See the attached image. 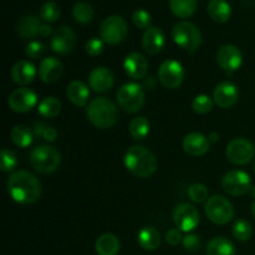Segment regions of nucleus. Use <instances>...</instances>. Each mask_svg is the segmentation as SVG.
<instances>
[{
  "mask_svg": "<svg viewBox=\"0 0 255 255\" xmlns=\"http://www.w3.org/2000/svg\"><path fill=\"white\" fill-rule=\"evenodd\" d=\"M6 187L10 197L17 203H35L41 196V184L39 179L27 171L14 172L7 179Z\"/></svg>",
  "mask_w": 255,
  "mask_h": 255,
  "instance_id": "obj_1",
  "label": "nucleus"
},
{
  "mask_svg": "<svg viewBox=\"0 0 255 255\" xmlns=\"http://www.w3.org/2000/svg\"><path fill=\"white\" fill-rule=\"evenodd\" d=\"M127 169L139 178H148L156 172L157 159L152 151L144 146H132L125 156Z\"/></svg>",
  "mask_w": 255,
  "mask_h": 255,
  "instance_id": "obj_2",
  "label": "nucleus"
},
{
  "mask_svg": "<svg viewBox=\"0 0 255 255\" xmlns=\"http://www.w3.org/2000/svg\"><path fill=\"white\" fill-rule=\"evenodd\" d=\"M87 117L97 128L106 129L117 122L119 112L114 102L106 97H97L90 102L87 107Z\"/></svg>",
  "mask_w": 255,
  "mask_h": 255,
  "instance_id": "obj_3",
  "label": "nucleus"
},
{
  "mask_svg": "<svg viewBox=\"0 0 255 255\" xmlns=\"http://www.w3.org/2000/svg\"><path fill=\"white\" fill-rule=\"evenodd\" d=\"M30 163L39 173L50 174L59 168L61 163V154L55 147L40 144L30 153Z\"/></svg>",
  "mask_w": 255,
  "mask_h": 255,
  "instance_id": "obj_4",
  "label": "nucleus"
},
{
  "mask_svg": "<svg viewBox=\"0 0 255 255\" xmlns=\"http://www.w3.org/2000/svg\"><path fill=\"white\" fill-rule=\"evenodd\" d=\"M117 102L124 111L136 114L144 105V92L139 85L128 82L117 91Z\"/></svg>",
  "mask_w": 255,
  "mask_h": 255,
  "instance_id": "obj_5",
  "label": "nucleus"
},
{
  "mask_svg": "<svg viewBox=\"0 0 255 255\" xmlns=\"http://www.w3.org/2000/svg\"><path fill=\"white\" fill-rule=\"evenodd\" d=\"M173 40L178 46L187 50L189 52H193L198 49L202 44V35L198 27L194 24L188 21H181L174 25Z\"/></svg>",
  "mask_w": 255,
  "mask_h": 255,
  "instance_id": "obj_6",
  "label": "nucleus"
},
{
  "mask_svg": "<svg viewBox=\"0 0 255 255\" xmlns=\"http://www.w3.org/2000/svg\"><path fill=\"white\" fill-rule=\"evenodd\" d=\"M206 214L209 221L216 224L229 223L234 217V208L231 202L222 196H213L206 203Z\"/></svg>",
  "mask_w": 255,
  "mask_h": 255,
  "instance_id": "obj_7",
  "label": "nucleus"
},
{
  "mask_svg": "<svg viewBox=\"0 0 255 255\" xmlns=\"http://www.w3.org/2000/svg\"><path fill=\"white\" fill-rule=\"evenodd\" d=\"M127 31L128 29L126 21L117 15L106 17L100 27L101 39L110 45H117L124 41L127 36Z\"/></svg>",
  "mask_w": 255,
  "mask_h": 255,
  "instance_id": "obj_8",
  "label": "nucleus"
},
{
  "mask_svg": "<svg viewBox=\"0 0 255 255\" xmlns=\"http://www.w3.org/2000/svg\"><path fill=\"white\" fill-rule=\"evenodd\" d=\"M254 144L247 138H234L227 146V158L234 164L244 166L254 158Z\"/></svg>",
  "mask_w": 255,
  "mask_h": 255,
  "instance_id": "obj_9",
  "label": "nucleus"
},
{
  "mask_svg": "<svg viewBox=\"0 0 255 255\" xmlns=\"http://www.w3.org/2000/svg\"><path fill=\"white\" fill-rule=\"evenodd\" d=\"M222 187L231 196H244L252 189L251 177L243 171H229L222 179Z\"/></svg>",
  "mask_w": 255,
  "mask_h": 255,
  "instance_id": "obj_10",
  "label": "nucleus"
},
{
  "mask_svg": "<svg viewBox=\"0 0 255 255\" xmlns=\"http://www.w3.org/2000/svg\"><path fill=\"white\" fill-rule=\"evenodd\" d=\"M199 212L189 203H181L174 208L173 221L181 232L189 233L199 224Z\"/></svg>",
  "mask_w": 255,
  "mask_h": 255,
  "instance_id": "obj_11",
  "label": "nucleus"
},
{
  "mask_svg": "<svg viewBox=\"0 0 255 255\" xmlns=\"http://www.w3.org/2000/svg\"><path fill=\"white\" fill-rule=\"evenodd\" d=\"M159 82L166 89L174 90L182 85L184 80V70L178 61L167 60L162 62L158 69Z\"/></svg>",
  "mask_w": 255,
  "mask_h": 255,
  "instance_id": "obj_12",
  "label": "nucleus"
},
{
  "mask_svg": "<svg viewBox=\"0 0 255 255\" xmlns=\"http://www.w3.org/2000/svg\"><path fill=\"white\" fill-rule=\"evenodd\" d=\"M9 106L12 111L25 114V112L31 111L37 104V96L32 90L21 87L16 89L10 94L9 96Z\"/></svg>",
  "mask_w": 255,
  "mask_h": 255,
  "instance_id": "obj_13",
  "label": "nucleus"
},
{
  "mask_svg": "<svg viewBox=\"0 0 255 255\" xmlns=\"http://www.w3.org/2000/svg\"><path fill=\"white\" fill-rule=\"evenodd\" d=\"M51 49L57 54H67L76 46V35L69 26L57 27L51 37Z\"/></svg>",
  "mask_w": 255,
  "mask_h": 255,
  "instance_id": "obj_14",
  "label": "nucleus"
},
{
  "mask_svg": "<svg viewBox=\"0 0 255 255\" xmlns=\"http://www.w3.org/2000/svg\"><path fill=\"white\" fill-rule=\"evenodd\" d=\"M239 99L238 87L229 81L217 85L213 94V101L221 109H229L237 104Z\"/></svg>",
  "mask_w": 255,
  "mask_h": 255,
  "instance_id": "obj_15",
  "label": "nucleus"
},
{
  "mask_svg": "<svg viewBox=\"0 0 255 255\" xmlns=\"http://www.w3.org/2000/svg\"><path fill=\"white\" fill-rule=\"evenodd\" d=\"M217 61L226 71H236L242 66L243 56L241 50L234 45H224L217 52Z\"/></svg>",
  "mask_w": 255,
  "mask_h": 255,
  "instance_id": "obj_16",
  "label": "nucleus"
},
{
  "mask_svg": "<svg viewBox=\"0 0 255 255\" xmlns=\"http://www.w3.org/2000/svg\"><path fill=\"white\" fill-rule=\"evenodd\" d=\"M211 141L199 132H191L183 138V149L189 156L199 157L208 152Z\"/></svg>",
  "mask_w": 255,
  "mask_h": 255,
  "instance_id": "obj_17",
  "label": "nucleus"
},
{
  "mask_svg": "<svg viewBox=\"0 0 255 255\" xmlns=\"http://www.w3.org/2000/svg\"><path fill=\"white\" fill-rule=\"evenodd\" d=\"M124 67L126 74L131 79L139 80L146 76L147 70H148V62H147L146 57L139 52H131L125 59Z\"/></svg>",
  "mask_w": 255,
  "mask_h": 255,
  "instance_id": "obj_18",
  "label": "nucleus"
},
{
  "mask_svg": "<svg viewBox=\"0 0 255 255\" xmlns=\"http://www.w3.org/2000/svg\"><path fill=\"white\" fill-rule=\"evenodd\" d=\"M89 84L94 91L106 92L114 86L115 76L107 67H96L90 72Z\"/></svg>",
  "mask_w": 255,
  "mask_h": 255,
  "instance_id": "obj_19",
  "label": "nucleus"
},
{
  "mask_svg": "<svg viewBox=\"0 0 255 255\" xmlns=\"http://www.w3.org/2000/svg\"><path fill=\"white\" fill-rule=\"evenodd\" d=\"M142 46L144 51L151 55L161 52L164 46L163 31L157 26H149L142 37Z\"/></svg>",
  "mask_w": 255,
  "mask_h": 255,
  "instance_id": "obj_20",
  "label": "nucleus"
},
{
  "mask_svg": "<svg viewBox=\"0 0 255 255\" xmlns=\"http://www.w3.org/2000/svg\"><path fill=\"white\" fill-rule=\"evenodd\" d=\"M62 74V64L56 57H46L39 67V76L46 84H52L60 79Z\"/></svg>",
  "mask_w": 255,
  "mask_h": 255,
  "instance_id": "obj_21",
  "label": "nucleus"
},
{
  "mask_svg": "<svg viewBox=\"0 0 255 255\" xmlns=\"http://www.w3.org/2000/svg\"><path fill=\"white\" fill-rule=\"evenodd\" d=\"M36 69L27 60L17 61L11 69V79L17 85H27L35 79Z\"/></svg>",
  "mask_w": 255,
  "mask_h": 255,
  "instance_id": "obj_22",
  "label": "nucleus"
},
{
  "mask_svg": "<svg viewBox=\"0 0 255 255\" xmlns=\"http://www.w3.org/2000/svg\"><path fill=\"white\" fill-rule=\"evenodd\" d=\"M66 96L75 106L82 107L87 104L90 97L89 87L82 81H72L70 82L66 90Z\"/></svg>",
  "mask_w": 255,
  "mask_h": 255,
  "instance_id": "obj_23",
  "label": "nucleus"
},
{
  "mask_svg": "<svg viewBox=\"0 0 255 255\" xmlns=\"http://www.w3.org/2000/svg\"><path fill=\"white\" fill-rule=\"evenodd\" d=\"M41 21L35 15H26L21 17L17 24V34L24 39H32V37L40 35L41 30Z\"/></svg>",
  "mask_w": 255,
  "mask_h": 255,
  "instance_id": "obj_24",
  "label": "nucleus"
},
{
  "mask_svg": "<svg viewBox=\"0 0 255 255\" xmlns=\"http://www.w3.org/2000/svg\"><path fill=\"white\" fill-rule=\"evenodd\" d=\"M96 253L99 255H117L121 248L119 238L111 233L102 234L96 241Z\"/></svg>",
  "mask_w": 255,
  "mask_h": 255,
  "instance_id": "obj_25",
  "label": "nucleus"
},
{
  "mask_svg": "<svg viewBox=\"0 0 255 255\" xmlns=\"http://www.w3.org/2000/svg\"><path fill=\"white\" fill-rule=\"evenodd\" d=\"M138 244L144 251H156L161 244V233L153 227H144L138 233Z\"/></svg>",
  "mask_w": 255,
  "mask_h": 255,
  "instance_id": "obj_26",
  "label": "nucleus"
},
{
  "mask_svg": "<svg viewBox=\"0 0 255 255\" xmlns=\"http://www.w3.org/2000/svg\"><path fill=\"white\" fill-rule=\"evenodd\" d=\"M208 14L214 21L226 22L232 15V7L227 0H211L208 2Z\"/></svg>",
  "mask_w": 255,
  "mask_h": 255,
  "instance_id": "obj_27",
  "label": "nucleus"
},
{
  "mask_svg": "<svg viewBox=\"0 0 255 255\" xmlns=\"http://www.w3.org/2000/svg\"><path fill=\"white\" fill-rule=\"evenodd\" d=\"M207 255H236V247L228 239L217 237L207 246Z\"/></svg>",
  "mask_w": 255,
  "mask_h": 255,
  "instance_id": "obj_28",
  "label": "nucleus"
},
{
  "mask_svg": "<svg viewBox=\"0 0 255 255\" xmlns=\"http://www.w3.org/2000/svg\"><path fill=\"white\" fill-rule=\"evenodd\" d=\"M32 131L27 126L24 125H17L10 132V138L14 142L15 146L20 147V148H26L31 144L32 142Z\"/></svg>",
  "mask_w": 255,
  "mask_h": 255,
  "instance_id": "obj_29",
  "label": "nucleus"
},
{
  "mask_svg": "<svg viewBox=\"0 0 255 255\" xmlns=\"http://www.w3.org/2000/svg\"><path fill=\"white\" fill-rule=\"evenodd\" d=\"M169 7L176 16L187 19L196 11L197 0H169Z\"/></svg>",
  "mask_w": 255,
  "mask_h": 255,
  "instance_id": "obj_30",
  "label": "nucleus"
},
{
  "mask_svg": "<svg viewBox=\"0 0 255 255\" xmlns=\"http://www.w3.org/2000/svg\"><path fill=\"white\" fill-rule=\"evenodd\" d=\"M149 128H151V125H149L148 120L142 116L132 120L128 126L129 133L137 141H141V139L146 138L149 133Z\"/></svg>",
  "mask_w": 255,
  "mask_h": 255,
  "instance_id": "obj_31",
  "label": "nucleus"
},
{
  "mask_svg": "<svg viewBox=\"0 0 255 255\" xmlns=\"http://www.w3.org/2000/svg\"><path fill=\"white\" fill-rule=\"evenodd\" d=\"M60 111H61V102L54 96L45 97L39 104V114L41 116L47 117V119L56 117L60 114Z\"/></svg>",
  "mask_w": 255,
  "mask_h": 255,
  "instance_id": "obj_32",
  "label": "nucleus"
},
{
  "mask_svg": "<svg viewBox=\"0 0 255 255\" xmlns=\"http://www.w3.org/2000/svg\"><path fill=\"white\" fill-rule=\"evenodd\" d=\"M72 16L80 24H89L94 19V9L86 1H77L72 7Z\"/></svg>",
  "mask_w": 255,
  "mask_h": 255,
  "instance_id": "obj_33",
  "label": "nucleus"
},
{
  "mask_svg": "<svg viewBox=\"0 0 255 255\" xmlns=\"http://www.w3.org/2000/svg\"><path fill=\"white\" fill-rule=\"evenodd\" d=\"M61 10L60 6L54 1L45 2L40 10V16L45 22H55L60 17Z\"/></svg>",
  "mask_w": 255,
  "mask_h": 255,
  "instance_id": "obj_34",
  "label": "nucleus"
},
{
  "mask_svg": "<svg viewBox=\"0 0 255 255\" xmlns=\"http://www.w3.org/2000/svg\"><path fill=\"white\" fill-rule=\"evenodd\" d=\"M252 234H253V231H252V226L244 219H239L234 223L233 226V236L234 238L238 239L241 242H247L252 238Z\"/></svg>",
  "mask_w": 255,
  "mask_h": 255,
  "instance_id": "obj_35",
  "label": "nucleus"
},
{
  "mask_svg": "<svg viewBox=\"0 0 255 255\" xmlns=\"http://www.w3.org/2000/svg\"><path fill=\"white\" fill-rule=\"evenodd\" d=\"M17 164L16 156L12 151L7 148H2L0 152V169L2 172H11Z\"/></svg>",
  "mask_w": 255,
  "mask_h": 255,
  "instance_id": "obj_36",
  "label": "nucleus"
},
{
  "mask_svg": "<svg viewBox=\"0 0 255 255\" xmlns=\"http://www.w3.org/2000/svg\"><path fill=\"white\" fill-rule=\"evenodd\" d=\"M212 107H213V101L207 95H198L194 97L193 102H192V109L199 115L208 114Z\"/></svg>",
  "mask_w": 255,
  "mask_h": 255,
  "instance_id": "obj_37",
  "label": "nucleus"
},
{
  "mask_svg": "<svg viewBox=\"0 0 255 255\" xmlns=\"http://www.w3.org/2000/svg\"><path fill=\"white\" fill-rule=\"evenodd\" d=\"M188 196L196 203H202V202H204L208 198V189L206 188L204 184L194 183L189 187Z\"/></svg>",
  "mask_w": 255,
  "mask_h": 255,
  "instance_id": "obj_38",
  "label": "nucleus"
},
{
  "mask_svg": "<svg viewBox=\"0 0 255 255\" xmlns=\"http://www.w3.org/2000/svg\"><path fill=\"white\" fill-rule=\"evenodd\" d=\"M151 15L146 11V10H136L132 15V21L139 29H148L151 25Z\"/></svg>",
  "mask_w": 255,
  "mask_h": 255,
  "instance_id": "obj_39",
  "label": "nucleus"
},
{
  "mask_svg": "<svg viewBox=\"0 0 255 255\" xmlns=\"http://www.w3.org/2000/svg\"><path fill=\"white\" fill-rule=\"evenodd\" d=\"M25 54L29 59H39L45 54V46L42 42L31 41L26 45Z\"/></svg>",
  "mask_w": 255,
  "mask_h": 255,
  "instance_id": "obj_40",
  "label": "nucleus"
},
{
  "mask_svg": "<svg viewBox=\"0 0 255 255\" xmlns=\"http://www.w3.org/2000/svg\"><path fill=\"white\" fill-rule=\"evenodd\" d=\"M104 40L97 39V37H92L85 45V49H86V52L91 56H97V55L102 54L104 51Z\"/></svg>",
  "mask_w": 255,
  "mask_h": 255,
  "instance_id": "obj_41",
  "label": "nucleus"
},
{
  "mask_svg": "<svg viewBox=\"0 0 255 255\" xmlns=\"http://www.w3.org/2000/svg\"><path fill=\"white\" fill-rule=\"evenodd\" d=\"M201 238L196 234H188L183 238V247L188 252H197L201 249Z\"/></svg>",
  "mask_w": 255,
  "mask_h": 255,
  "instance_id": "obj_42",
  "label": "nucleus"
},
{
  "mask_svg": "<svg viewBox=\"0 0 255 255\" xmlns=\"http://www.w3.org/2000/svg\"><path fill=\"white\" fill-rule=\"evenodd\" d=\"M166 242H167V244H169V246H172V247L178 246L181 242H183V239H182L181 231H179V229H171V231L167 232Z\"/></svg>",
  "mask_w": 255,
  "mask_h": 255,
  "instance_id": "obj_43",
  "label": "nucleus"
},
{
  "mask_svg": "<svg viewBox=\"0 0 255 255\" xmlns=\"http://www.w3.org/2000/svg\"><path fill=\"white\" fill-rule=\"evenodd\" d=\"M41 136L45 141L54 142V141H56V138H57V132H56V129L52 128V127L46 126L45 127V129H44V132H42Z\"/></svg>",
  "mask_w": 255,
  "mask_h": 255,
  "instance_id": "obj_44",
  "label": "nucleus"
},
{
  "mask_svg": "<svg viewBox=\"0 0 255 255\" xmlns=\"http://www.w3.org/2000/svg\"><path fill=\"white\" fill-rule=\"evenodd\" d=\"M51 34H52L51 26L47 24H42L41 30H40V35H41V36H50Z\"/></svg>",
  "mask_w": 255,
  "mask_h": 255,
  "instance_id": "obj_45",
  "label": "nucleus"
},
{
  "mask_svg": "<svg viewBox=\"0 0 255 255\" xmlns=\"http://www.w3.org/2000/svg\"><path fill=\"white\" fill-rule=\"evenodd\" d=\"M211 137H212V139H209V141H217V137H218V134H217V133H212Z\"/></svg>",
  "mask_w": 255,
  "mask_h": 255,
  "instance_id": "obj_46",
  "label": "nucleus"
},
{
  "mask_svg": "<svg viewBox=\"0 0 255 255\" xmlns=\"http://www.w3.org/2000/svg\"><path fill=\"white\" fill-rule=\"evenodd\" d=\"M252 213H253V216L255 218V202L253 203V206H252Z\"/></svg>",
  "mask_w": 255,
  "mask_h": 255,
  "instance_id": "obj_47",
  "label": "nucleus"
},
{
  "mask_svg": "<svg viewBox=\"0 0 255 255\" xmlns=\"http://www.w3.org/2000/svg\"><path fill=\"white\" fill-rule=\"evenodd\" d=\"M254 168H255V164H254Z\"/></svg>",
  "mask_w": 255,
  "mask_h": 255,
  "instance_id": "obj_48",
  "label": "nucleus"
}]
</instances>
